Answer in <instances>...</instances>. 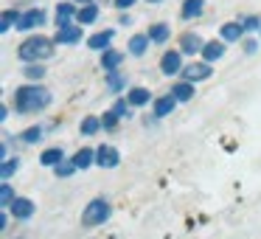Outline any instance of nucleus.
I'll return each mask as SVG.
<instances>
[{
    "label": "nucleus",
    "instance_id": "obj_1",
    "mask_svg": "<svg viewBox=\"0 0 261 239\" xmlns=\"http://www.w3.org/2000/svg\"><path fill=\"white\" fill-rule=\"evenodd\" d=\"M54 96L48 87L42 85H20L14 87V110L20 115H34V113H42L45 107H51Z\"/></svg>",
    "mask_w": 261,
    "mask_h": 239
},
{
    "label": "nucleus",
    "instance_id": "obj_2",
    "mask_svg": "<svg viewBox=\"0 0 261 239\" xmlns=\"http://www.w3.org/2000/svg\"><path fill=\"white\" fill-rule=\"evenodd\" d=\"M54 48H57V42H54L51 37H45V34H31V37H25V40L20 42L17 59H20L23 65H42L45 59L54 57Z\"/></svg>",
    "mask_w": 261,
    "mask_h": 239
},
{
    "label": "nucleus",
    "instance_id": "obj_3",
    "mask_svg": "<svg viewBox=\"0 0 261 239\" xmlns=\"http://www.w3.org/2000/svg\"><path fill=\"white\" fill-rule=\"evenodd\" d=\"M113 214V205L107 203L104 197H96L82 208V225L85 228H96V225H104Z\"/></svg>",
    "mask_w": 261,
    "mask_h": 239
},
{
    "label": "nucleus",
    "instance_id": "obj_4",
    "mask_svg": "<svg viewBox=\"0 0 261 239\" xmlns=\"http://www.w3.org/2000/svg\"><path fill=\"white\" fill-rule=\"evenodd\" d=\"M211 74H214V68H211L208 62H191V65H186L182 68V82H191V85H197V82H205V79H211Z\"/></svg>",
    "mask_w": 261,
    "mask_h": 239
},
{
    "label": "nucleus",
    "instance_id": "obj_5",
    "mask_svg": "<svg viewBox=\"0 0 261 239\" xmlns=\"http://www.w3.org/2000/svg\"><path fill=\"white\" fill-rule=\"evenodd\" d=\"M182 51H166L160 57V74L163 76H180L182 74Z\"/></svg>",
    "mask_w": 261,
    "mask_h": 239
},
{
    "label": "nucleus",
    "instance_id": "obj_6",
    "mask_svg": "<svg viewBox=\"0 0 261 239\" xmlns=\"http://www.w3.org/2000/svg\"><path fill=\"white\" fill-rule=\"evenodd\" d=\"M45 20H48V14L42 12L40 6L29 9V12H23V17H20L17 31H37V29H42V26H45Z\"/></svg>",
    "mask_w": 261,
    "mask_h": 239
},
{
    "label": "nucleus",
    "instance_id": "obj_7",
    "mask_svg": "<svg viewBox=\"0 0 261 239\" xmlns=\"http://www.w3.org/2000/svg\"><path fill=\"white\" fill-rule=\"evenodd\" d=\"M205 48V40L197 34V31H186V34L180 37V45H177V51H182L186 57H197V54H202Z\"/></svg>",
    "mask_w": 261,
    "mask_h": 239
},
{
    "label": "nucleus",
    "instance_id": "obj_8",
    "mask_svg": "<svg viewBox=\"0 0 261 239\" xmlns=\"http://www.w3.org/2000/svg\"><path fill=\"white\" fill-rule=\"evenodd\" d=\"M82 34H85V29H82L79 23H70V26H62V29H57V34H54V42H57V45H76V42L82 40Z\"/></svg>",
    "mask_w": 261,
    "mask_h": 239
},
{
    "label": "nucleus",
    "instance_id": "obj_9",
    "mask_svg": "<svg viewBox=\"0 0 261 239\" xmlns=\"http://www.w3.org/2000/svg\"><path fill=\"white\" fill-rule=\"evenodd\" d=\"M118 163H121V152L115 147L101 144V147L96 149V166H101V169H115Z\"/></svg>",
    "mask_w": 261,
    "mask_h": 239
},
{
    "label": "nucleus",
    "instance_id": "obj_10",
    "mask_svg": "<svg viewBox=\"0 0 261 239\" xmlns=\"http://www.w3.org/2000/svg\"><path fill=\"white\" fill-rule=\"evenodd\" d=\"M113 40H115V29H104V31H98V34H90V37H87V48L104 54V51H110Z\"/></svg>",
    "mask_w": 261,
    "mask_h": 239
},
{
    "label": "nucleus",
    "instance_id": "obj_11",
    "mask_svg": "<svg viewBox=\"0 0 261 239\" xmlns=\"http://www.w3.org/2000/svg\"><path fill=\"white\" fill-rule=\"evenodd\" d=\"M34 211H37V203L31 197H17L14 205L9 208V214H14V220H31Z\"/></svg>",
    "mask_w": 261,
    "mask_h": 239
},
{
    "label": "nucleus",
    "instance_id": "obj_12",
    "mask_svg": "<svg viewBox=\"0 0 261 239\" xmlns=\"http://www.w3.org/2000/svg\"><path fill=\"white\" fill-rule=\"evenodd\" d=\"M225 51H227V42H222V40H208L205 42V48H202V62H208V65H214L216 59H222L225 57Z\"/></svg>",
    "mask_w": 261,
    "mask_h": 239
},
{
    "label": "nucleus",
    "instance_id": "obj_13",
    "mask_svg": "<svg viewBox=\"0 0 261 239\" xmlns=\"http://www.w3.org/2000/svg\"><path fill=\"white\" fill-rule=\"evenodd\" d=\"M177 110V99L171 96V93H166V96H158L152 102V113L154 118H166V115H171Z\"/></svg>",
    "mask_w": 261,
    "mask_h": 239
},
{
    "label": "nucleus",
    "instance_id": "obj_14",
    "mask_svg": "<svg viewBox=\"0 0 261 239\" xmlns=\"http://www.w3.org/2000/svg\"><path fill=\"white\" fill-rule=\"evenodd\" d=\"M76 14H79V6H76V3H68V0H62V3L57 6V29L70 26L76 20Z\"/></svg>",
    "mask_w": 261,
    "mask_h": 239
},
{
    "label": "nucleus",
    "instance_id": "obj_15",
    "mask_svg": "<svg viewBox=\"0 0 261 239\" xmlns=\"http://www.w3.org/2000/svg\"><path fill=\"white\" fill-rule=\"evenodd\" d=\"M244 34H247V31H244L242 20H233V23H225V26L219 29V40H222V42H239Z\"/></svg>",
    "mask_w": 261,
    "mask_h": 239
},
{
    "label": "nucleus",
    "instance_id": "obj_16",
    "mask_svg": "<svg viewBox=\"0 0 261 239\" xmlns=\"http://www.w3.org/2000/svg\"><path fill=\"white\" fill-rule=\"evenodd\" d=\"M40 163L48 166V169H57L59 163H65L62 147H48V149H42V152H40Z\"/></svg>",
    "mask_w": 261,
    "mask_h": 239
},
{
    "label": "nucleus",
    "instance_id": "obj_17",
    "mask_svg": "<svg viewBox=\"0 0 261 239\" xmlns=\"http://www.w3.org/2000/svg\"><path fill=\"white\" fill-rule=\"evenodd\" d=\"M124 57H126V54H124V51H115V48L104 51V54H101V68H104V74H113V70H118L121 62H124Z\"/></svg>",
    "mask_w": 261,
    "mask_h": 239
},
{
    "label": "nucleus",
    "instance_id": "obj_18",
    "mask_svg": "<svg viewBox=\"0 0 261 239\" xmlns=\"http://www.w3.org/2000/svg\"><path fill=\"white\" fill-rule=\"evenodd\" d=\"M171 96L177 99V104H186V102H191L194 96H197V87L191 85V82H177L174 87H171Z\"/></svg>",
    "mask_w": 261,
    "mask_h": 239
},
{
    "label": "nucleus",
    "instance_id": "obj_19",
    "mask_svg": "<svg viewBox=\"0 0 261 239\" xmlns=\"http://www.w3.org/2000/svg\"><path fill=\"white\" fill-rule=\"evenodd\" d=\"M202 12H205V0H182L180 17L182 20H197V17H202Z\"/></svg>",
    "mask_w": 261,
    "mask_h": 239
},
{
    "label": "nucleus",
    "instance_id": "obj_20",
    "mask_svg": "<svg viewBox=\"0 0 261 239\" xmlns=\"http://www.w3.org/2000/svg\"><path fill=\"white\" fill-rule=\"evenodd\" d=\"M76 163V169H90V166H96V149H90V147H82L79 152L73 155V158H70Z\"/></svg>",
    "mask_w": 261,
    "mask_h": 239
},
{
    "label": "nucleus",
    "instance_id": "obj_21",
    "mask_svg": "<svg viewBox=\"0 0 261 239\" xmlns=\"http://www.w3.org/2000/svg\"><path fill=\"white\" fill-rule=\"evenodd\" d=\"M149 42L152 40H149L146 34H132L129 42H126V51H129L132 57H143V54L149 51Z\"/></svg>",
    "mask_w": 261,
    "mask_h": 239
},
{
    "label": "nucleus",
    "instance_id": "obj_22",
    "mask_svg": "<svg viewBox=\"0 0 261 239\" xmlns=\"http://www.w3.org/2000/svg\"><path fill=\"white\" fill-rule=\"evenodd\" d=\"M126 102H129L132 107H143V104L154 102V99L146 87H129V90H126Z\"/></svg>",
    "mask_w": 261,
    "mask_h": 239
},
{
    "label": "nucleus",
    "instance_id": "obj_23",
    "mask_svg": "<svg viewBox=\"0 0 261 239\" xmlns=\"http://www.w3.org/2000/svg\"><path fill=\"white\" fill-rule=\"evenodd\" d=\"M20 17H23V14H20L17 9H6V12H3V17H0V34H9L12 29H17Z\"/></svg>",
    "mask_w": 261,
    "mask_h": 239
},
{
    "label": "nucleus",
    "instance_id": "obj_24",
    "mask_svg": "<svg viewBox=\"0 0 261 239\" xmlns=\"http://www.w3.org/2000/svg\"><path fill=\"white\" fill-rule=\"evenodd\" d=\"M146 37L154 42V45H163L166 40L171 37V29L166 23H154V26H149V31H146Z\"/></svg>",
    "mask_w": 261,
    "mask_h": 239
},
{
    "label": "nucleus",
    "instance_id": "obj_25",
    "mask_svg": "<svg viewBox=\"0 0 261 239\" xmlns=\"http://www.w3.org/2000/svg\"><path fill=\"white\" fill-rule=\"evenodd\" d=\"M98 20V6L90 3V6H79V14H76V23L79 26H93Z\"/></svg>",
    "mask_w": 261,
    "mask_h": 239
},
{
    "label": "nucleus",
    "instance_id": "obj_26",
    "mask_svg": "<svg viewBox=\"0 0 261 239\" xmlns=\"http://www.w3.org/2000/svg\"><path fill=\"white\" fill-rule=\"evenodd\" d=\"M101 127H104L101 124V115H85L82 124H79V132H82V135H96Z\"/></svg>",
    "mask_w": 261,
    "mask_h": 239
},
{
    "label": "nucleus",
    "instance_id": "obj_27",
    "mask_svg": "<svg viewBox=\"0 0 261 239\" xmlns=\"http://www.w3.org/2000/svg\"><path fill=\"white\" fill-rule=\"evenodd\" d=\"M107 90H110V93H121V90H126V76H124V74H118V70L107 74Z\"/></svg>",
    "mask_w": 261,
    "mask_h": 239
},
{
    "label": "nucleus",
    "instance_id": "obj_28",
    "mask_svg": "<svg viewBox=\"0 0 261 239\" xmlns=\"http://www.w3.org/2000/svg\"><path fill=\"white\" fill-rule=\"evenodd\" d=\"M14 200H17V194H14V188L9 186V183H0V208L9 211L14 205Z\"/></svg>",
    "mask_w": 261,
    "mask_h": 239
},
{
    "label": "nucleus",
    "instance_id": "obj_29",
    "mask_svg": "<svg viewBox=\"0 0 261 239\" xmlns=\"http://www.w3.org/2000/svg\"><path fill=\"white\" fill-rule=\"evenodd\" d=\"M42 132H45V130H42L40 124H34V127H25V130L17 135V141H23V144H37V141L42 138Z\"/></svg>",
    "mask_w": 261,
    "mask_h": 239
},
{
    "label": "nucleus",
    "instance_id": "obj_30",
    "mask_svg": "<svg viewBox=\"0 0 261 239\" xmlns=\"http://www.w3.org/2000/svg\"><path fill=\"white\" fill-rule=\"evenodd\" d=\"M17 169H20V158H17V155L3 160V166H0V177H3V183H9V177H12V175H17Z\"/></svg>",
    "mask_w": 261,
    "mask_h": 239
},
{
    "label": "nucleus",
    "instance_id": "obj_31",
    "mask_svg": "<svg viewBox=\"0 0 261 239\" xmlns=\"http://www.w3.org/2000/svg\"><path fill=\"white\" fill-rule=\"evenodd\" d=\"M23 76L31 82V85H37L40 79H45V68H42V65H25V68H23Z\"/></svg>",
    "mask_w": 261,
    "mask_h": 239
},
{
    "label": "nucleus",
    "instance_id": "obj_32",
    "mask_svg": "<svg viewBox=\"0 0 261 239\" xmlns=\"http://www.w3.org/2000/svg\"><path fill=\"white\" fill-rule=\"evenodd\" d=\"M113 110H115V115H118V118H132V104L126 102V96H121L118 102L113 104Z\"/></svg>",
    "mask_w": 261,
    "mask_h": 239
},
{
    "label": "nucleus",
    "instance_id": "obj_33",
    "mask_svg": "<svg viewBox=\"0 0 261 239\" xmlns=\"http://www.w3.org/2000/svg\"><path fill=\"white\" fill-rule=\"evenodd\" d=\"M242 26L247 34H253V31H258L261 34V17H255V14H247V17H242Z\"/></svg>",
    "mask_w": 261,
    "mask_h": 239
},
{
    "label": "nucleus",
    "instance_id": "obj_34",
    "mask_svg": "<svg viewBox=\"0 0 261 239\" xmlns=\"http://www.w3.org/2000/svg\"><path fill=\"white\" fill-rule=\"evenodd\" d=\"M73 172H79V169H76V163H73V160H65V163H59L57 169H54V175H57V177H70Z\"/></svg>",
    "mask_w": 261,
    "mask_h": 239
},
{
    "label": "nucleus",
    "instance_id": "obj_35",
    "mask_svg": "<svg viewBox=\"0 0 261 239\" xmlns=\"http://www.w3.org/2000/svg\"><path fill=\"white\" fill-rule=\"evenodd\" d=\"M118 115H115V110H107V113L101 115V124H104V130H115L118 127Z\"/></svg>",
    "mask_w": 261,
    "mask_h": 239
},
{
    "label": "nucleus",
    "instance_id": "obj_36",
    "mask_svg": "<svg viewBox=\"0 0 261 239\" xmlns=\"http://www.w3.org/2000/svg\"><path fill=\"white\" fill-rule=\"evenodd\" d=\"M135 3H138V0H115V9H121V12H129Z\"/></svg>",
    "mask_w": 261,
    "mask_h": 239
},
{
    "label": "nucleus",
    "instance_id": "obj_37",
    "mask_svg": "<svg viewBox=\"0 0 261 239\" xmlns=\"http://www.w3.org/2000/svg\"><path fill=\"white\" fill-rule=\"evenodd\" d=\"M258 51V42L255 40H244V54H255Z\"/></svg>",
    "mask_w": 261,
    "mask_h": 239
},
{
    "label": "nucleus",
    "instance_id": "obj_38",
    "mask_svg": "<svg viewBox=\"0 0 261 239\" xmlns=\"http://www.w3.org/2000/svg\"><path fill=\"white\" fill-rule=\"evenodd\" d=\"M9 228V211H3V214H0V231H6Z\"/></svg>",
    "mask_w": 261,
    "mask_h": 239
},
{
    "label": "nucleus",
    "instance_id": "obj_39",
    "mask_svg": "<svg viewBox=\"0 0 261 239\" xmlns=\"http://www.w3.org/2000/svg\"><path fill=\"white\" fill-rule=\"evenodd\" d=\"M6 118H9V107L3 104V107H0V121H6Z\"/></svg>",
    "mask_w": 261,
    "mask_h": 239
},
{
    "label": "nucleus",
    "instance_id": "obj_40",
    "mask_svg": "<svg viewBox=\"0 0 261 239\" xmlns=\"http://www.w3.org/2000/svg\"><path fill=\"white\" fill-rule=\"evenodd\" d=\"M79 6H90V3H96V0H76Z\"/></svg>",
    "mask_w": 261,
    "mask_h": 239
},
{
    "label": "nucleus",
    "instance_id": "obj_41",
    "mask_svg": "<svg viewBox=\"0 0 261 239\" xmlns=\"http://www.w3.org/2000/svg\"><path fill=\"white\" fill-rule=\"evenodd\" d=\"M146 3H160V0H146Z\"/></svg>",
    "mask_w": 261,
    "mask_h": 239
},
{
    "label": "nucleus",
    "instance_id": "obj_42",
    "mask_svg": "<svg viewBox=\"0 0 261 239\" xmlns=\"http://www.w3.org/2000/svg\"><path fill=\"white\" fill-rule=\"evenodd\" d=\"M17 239H20V236H17Z\"/></svg>",
    "mask_w": 261,
    "mask_h": 239
}]
</instances>
